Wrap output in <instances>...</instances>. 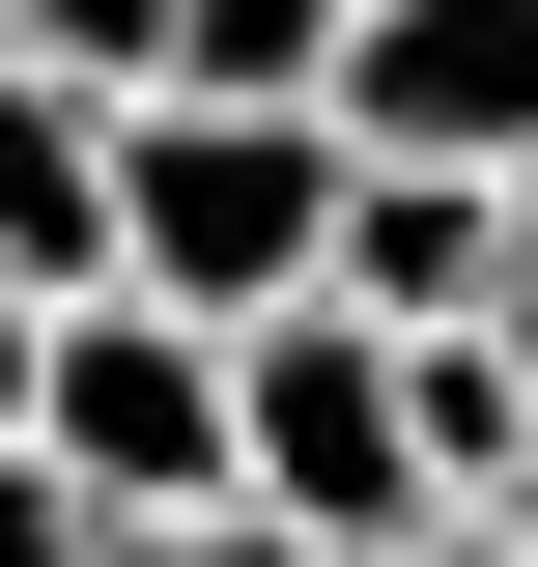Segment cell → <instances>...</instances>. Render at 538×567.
I'll return each mask as SVG.
<instances>
[{
    "instance_id": "10",
    "label": "cell",
    "mask_w": 538,
    "mask_h": 567,
    "mask_svg": "<svg viewBox=\"0 0 538 567\" xmlns=\"http://www.w3.org/2000/svg\"><path fill=\"white\" fill-rule=\"evenodd\" d=\"M85 567H312V539H256V511H142V539H85Z\"/></svg>"
},
{
    "instance_id": "12",
    "label": "cell",
    "mask_w": 538,
    "mask_h": 567,
    "mask_svg": "<svg viewBox=\"0 0 538 567\" xmlns=\"http://www.w3.org/2000/svg\"><path fill=\"white\" fill-rule=\"evenodd\" d=\"M312 567H510L482 511H397V539H312Z\"/></svg>"
},
{
    "instance_id": "7",
    "label": "cell",
    "mask_w": 538,
    "mask_h": 567,
    "mask_svg": "<svg viewBox=\"0 0 538 567\" xmlns=\"http://www.w3.org/2000/svg\"><path fill=\"white\" fill-rule=\"evenodd\" d=\"M0 58L29 85H170V0H0Z\"/></svg>"
},
{
    "instance_id": "4",
    "label": "cell",
    "mask_w": 538,
    "mask_h": 567,
    "mask_svg": "<svg viewBox=\"0 0 538 567\" xmlns=\"http://www.w3.org/2000/svg\"><path fill=\"white\" fill-rule=\"evenodd\" d=\"M312 114L340 142H425V171H538V0H340Z\"/></svg>"
},
{
    "instance_id": "13",
    "label": "cell",
    "mask_w": 538,
    "mask_h": 567,
    "mask_svg": "<svg viewBox=\"0 0 538 567\" xmlns=\"http://www.w3.org/2000/svg\"><path fill=\"white\" fill-rule=\"evenodd\" d=\"M482 539H510V567H538V454H510V483H482Z\"/></svg>"
},
{
    "instance_id": "1",
    "label": "cell",
    "mask_w": 538,
    "mask_h": 567,
    "mask_svg": "<svg viewBox=\"0 0 538 567\" xmlns=\"http://www.w3.org/2000/svg\"><path fill=\"white\" fill-rule=\"evenodd\" d=\"M312 227H340V114L312 85H114V284L142 312H283L312 284Z\"/></svg>"
},
{
    "instance_id": "3",
    "label": "cell",
    "mask_w": 538,
    "mask_h": 567,
    "mask_svg": "<svg viewBox=\"0 0 538 567\" xmlns=\"http://www.w3.org/2000/svg\"><path fill=\"white\" fill-rule=\"evenodd\" d=\"M0 425H29L114 539H142V511H227V341H199V312H142V284H58Z\"/></svg>"
},
{
    "instance_id": "14",
    "label": "cell",
    "mask_w": 538,
    "mask_h": 567,
    "mask_svg": "<svg viewBox=\"0 0 538 567\" xmlns=\"http://www.w3.org/2000/svg\"><path fill=\"white\" fill-rule=\"evenodd\" d=\"M0 398H29V284H0Z\"/></svg>"
},
{
    "instance_id": "9",
    "label": "cell",
    "mask_w": 538,
    "mask_h": 567,
    "mask_svg": "<svg viewBox=\"0 0 538 567\" xmlns=\"http://www.w3.org/2000/svg\"><path fill=\"white\" fill-rule=\"evenodd\" d=\"M85 539H114V511H85L58 454H29V425H0V567H85Z\"/></svg>"
},
{
    "instance_id": "6",
    "label": "cell",
    "mask_w": 538,
    "mask_h": 567,
    "mask_svg": "<svg viewBox=\"0 0 538 567\" xmlns=\"http://www.w3.org/2000/svg\"><path fill=\"white\" fill-rule=\"evenodd\" d=\"M397 425H425V511H482V483L538 454V398H510V341H482V312H425V341H397Z\"/></svg>"
},
{
    "instance_id": "5",
    "label": "cell",
    "mask_w": 538,
    "mask_h": 567,
    "mask_svg": "<svg viewBox=\"0 0 538 567\" xmlns=\"http://www.w3.org/2000/svg\"><path fill=\"white\" fill-rule=\"evenodd\" d=\"M0 284H29V312L114 284V85H29L0 58Z\"/></svg>"
},
{
    "instance_id": "2",
    "label": "cell",
    "mask_w": 538,
    "mask_h": 567,
    "mask_svg": "<svg viewBox=\"0 0 538 567\" xmlns=\"http://www.w3.org/2000/svg\"><path fill=\"white\" fill-rule=\"evenodd\" d=\"M227 511H256V539H397V511H425V425H397V312H340V284L227 312Z\"/></svg>"
},
{
    "instance_id": "8",
    "label": "cell",
    "mask_w": 538,
    "mask_h": 567,
    "mask_svg": "<svg viewBox=\"0 0 538 567\" xmlns=\"http://www.w3.org/2000/svg\"><path fill=\"white\" fill-rule=\"evenodd\" d=\"M340 0H170V85H312Z\"/></svg>"
},
{
    "instance_id": "11",
    "label": "cell",
    "mask_w": 538,
    "mask_h": 567,
    "mask_svg": "<svg viewBox=\"0 0 538 567\" xmlns=\"http://www.w3.org/2000/svg\"><path fill=\"white\" fill-rule=\"evenodd\" d=\"M482 341H510V398H538V171H510V256H482Z\"/></svg>"
}]
</instances>
